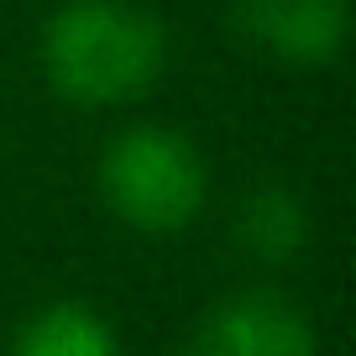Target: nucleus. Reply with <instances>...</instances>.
<instances>
[{
  "label": "nucleus",
  "instance_id": "1",
  "mask_svg": "<svg viewBox=\"0 0 356 356\" xmlns=\"http://www.w3.org/2000/svg\"><path fill=\"white\" fill-rule=\"evenodd\" d=\"M168 37L131 0H68L42 32V68L74 105H121L157 84Z\"/></svg>",
  "mask_w": 356,
  "mask_h": 356
},
{
  "label": "nucleus",
  "instance_id": "2",
  "mask_svg": "<svg viewBox=\"0 0 356 356\" xmlns=\"http://www.w3.org/2000/svg\"><path fill=\"white\" fill-rule=\"evenodd\" d=\"M100 189L131 231L168 236L204 204V163L184 136L163 126H131L100 157Z\"/></svg>",
  "mask_w": 356,
  "mask_h": 356
},
{
  "label": "nucleus",
  "instance_id": "3",
  "mask_svg": "<svg viewBox=\"0 0 356 356\" xmlns=\"http://www.w3.org/2000/svg\"><path fill=\"white\" fill-rule=\"evenodd\" d=\"M189 356H314V330L273 293L225 299L200 320Z\"/></svg>",
  "mask_w": 356,
  "mask_h": 356
},
{
  "label": "nucleus",
  "instance_id": "4",
  "mask_svg": "<svg viewBox=\"0 0 356 356\" xmlns=\"http://www.w3.org/2000/svg\"><path fill=\"white\" fill-rule=\"evenodd\" d=\"M236 26L283 63H325L341 53L346 0H241Z\"/></svg>",
  "mask_w": 356,
  "mask_h": 356
},
{
  "label": "nucleus",
  "instance_id": "5",
  "mask_svg": "<svg viewBox=\"0 0 356 356\" xmlns=\"http://www.w3.org/2000/svg\"><path fill=\"white\" fill-rule=\"evenodd\" d=\"M11 356H121V346H115V330L95 309H84V304H53V309L26 320Z\"/></svg>",
  "mask_w": 356,
  "mask_h": 356
},
{
  "label": "nucleus",
  "instance_id": "6",
  "mask_svg": "<svg viewBox=\"0 0 356 356\" xmlns=\"http://www.w3.org/2000/svg\"><path fill=\"white\" fill-rule=\"evenodd\" d=\"M236 231H241V246L252 257H262V262H289L304 246V231H309V225H304V204L293 200L289 189L262 184L257 194H246Z\"/></svg>",
  "mask_w": 356,
  "mask_h": 356
}]
</instances>
